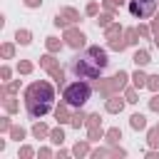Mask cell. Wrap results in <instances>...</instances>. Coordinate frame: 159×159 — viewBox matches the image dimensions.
Instances as JSON below:
<instances>
[{
  "label": "cell",
  "instance_id": "6da1fadb",
  "mask_svg": "<svg viewBox=\"0 0 159 159\" xmlns=\"http://www.w3.org/2000/svg\"><path fill=\"white\" fill-rule=\"evenodd\" d=\"M107 52L102 47H87L82 55H77L72 60V72L77 77H84V80H97L102 75V70L107 67Z\"/></svg>",
  "mask_w": 159,
  "mask_h": 159
},
{
  "label": "cell",
  "instance_id": "7a4b0ae2",
  "mask_svg": "<svg viewBox=\"0 0 159 159\" xmlns=\"http://www.w3.org/2000/svg\"><path fill=\"white\" fill-rule=\"evenodd\" d=\"M52 99H55V92L47 82H32L25 89V107H27V114L32 119L45 117L52 107Z\"/></svg>",
  "mask_w": 159,
  "mask_h": 159
},
{
  "label": "cell",
  "instance_id": "3957f363",
  "mask_svg": "<svg viewBox=\"0 0 159 159\" xmlns=\"http://www.w3.org/2000/svg\"><path fill=\"white\" fill-rule=\"evenodd\" d=\"M89 94H92V87L87 82H70L65 87V92H62V99L70 107H82L89 99Z\"/></svg>",
  "mask_w": 159,
  "mask_h": 159
},
{
  "label": "cell",
  "instance_id": "277c9868",
  "mask_svg": "<svg viewBox=\"0 0 159 159\" xmlns=\"http://www.w3.org/2000/svg\"><path fill=\"white\" fill-rule=\"evenodd\" d=\"M127 7H129V12H132L134 17L147 20L149 15H154V10H157V0H129Z\"/></svg>",
  "mask_w": 159,
  "mask_h": 159
},
{
  "label": "cell",
  "instance_id": "5b68a950",
  "mask_svg": "<svg viewBox=\"0 0 159 159\" xmlns=\"http://www.w3.org/2000/svg\"><path fill=\"white\" fill-rule=\"evenodd\" d=\"M67 45H72V47H82L84 45V35L82 32H77V30H67Z\"/></svg>",
  "mask_w": 159,
  "mask_h": 159
},
{
  "label": "cell",
  "instance_id": "8992f818",
  "mask_svg": "<svg viewBox=\"0 0 159 159\" xmlns=\"http://www.w3.org/2000/svg\"><path fill=\"white\" fill-rule=\"evenodd\" d=\"M132 60H134V62H137L139 67H142V65H147V62H152V60H149V52H147V50H137Z\"/></svg>",
  "mask_w": 159,
  "mask_h": 159
},
{
  "label": "cell",
  "instance_id": "52a82bcc",
  "mask_svg": "<svg viewBox=\"0 0 159 159\" xmlns=\"http://www.w3.org/2000/svg\"><path fill=\"white\" fill-rule=\"evenodd\" d=\"M132 127H134V129H144V127H147L144 114H132Z\"/></svg>",
  "mask_w": 159,
  "mask_h": 159
},
{
  "label": "cell",
  "instance_id": "ba28073f",
  "mask_svg": "<svg viewBox=\"0 0 159 159\" xmlns=\"http://www.w3.org/2000/svg\"><path fill=\"white\" fill-rule=\"evenodd\" d=\"M50 139H52L55 144H62V139H65V132H62V129H52V132H50Z\"/></svg>",
  "mask_w": 159,
  "mask_h": 159
},
{
  "label": "cell",
  "instance_id": "9c48e42d",
  "mask_svg": "<svg viewBox=\"0 0 159 159\" xmlns=\"http://www.w3.org/2000/svg\"><path fill=\"white\" fill-rule=\"evenodd\" d=\"M15 37H17V42L30 45V32H27V30H17V35H15Z\"/></svg>",
  "mask_w": 159,
  "mask_h": 159
},
{
  "label": "cell",
  "instance_id": "30bf717a",
  "mask_svg": "<svg viewBox=\"0 0 159 159\" xmlns=\"http://www.w3.org/2000/svg\"><path fill=\"white\" fill-rule=\"evenodd\" d=\"M50 72H52V77L57 80V84H62V82H65V72H62L60 67H50Z\"/></svg>",
  "mask_w": 159,
  "mask_h": 159
},
{
  "label": "cell",
  "instance_id": "8fae6325",
  "mask_svg": "<svg viewBox=\"0 0 159 159\" xmlns=\"http://www.w3.org/2000/svg\"><path fill=\"white\" fill-rule=\"evenodd\" d=\"M84 119H87V117H84L82 112H77V114H72L70 122H72V127H80V124H84Z\"/></svg>",
  "mask_w": 159,
  "mask_h": 159
},
{
  "label": "cell",
  "instance_id": "7c38bea8",
  "mask_svg": "<svg viewBox=\"0 0 159 159\" xmlns=\"http://www.w3.org/2000/svg\"><path fill=\"white\" fill-rule=\"evenodd\" d=\"M149 144L159 147V129H149Z\"/></svg>",
  "mask_w": 159,
  "mask_h": 159
},
{
  "label": "cell",
  "instance_id": "4fadbf2b",
  "mask_svg": "<svg viewBox=\"0 0 159 159\" xmlns=\"http://www.w3.org/2000/svg\"><path fill=\"white\" fill-rule=\"evenodd\" d=\"M119 32H122V27H119V25H112V27L107 30V37L114 40V37H119Z\"/></svg>",
  "mask_w": 159,
  "mask_h": 159
},
{
  "label": "cell",
  "instance_id": "5bb4252c",
  "mask_svg": "<svg viewBox=\"0 0 159 159\" xmlns=\"http://www.w3.org/2000/svg\"><path fill=\"white\" fill-rule=\"evenodd\" d=\"M147 80H149V77H144L142 72H137V75H134V87H144V84H147Z\"/></svg>",
  "mask_w": 159,
  "mask_h": 159
},
{
  "label": "cell",
  "instance_id": "9a60e30c",
  "mask_svg": "<svg viewBox=\"0 0 159 159\" xmlns=\"http://www.w3.org/2000/svg\"><path fill=\"white\" fill-rule=\"evenodd\" d=\"M107 109H109V112H122V102L109 99V102H107Z\"/></svg>",
  "mask_w": 159,
  "mask_h": 159
},
{
  "label": "cell",
  "instance_id": "2e32d148",
  "mask_svg": "<svg viewBox=\"0 0 159 159\" xmlns=\"http://www.w3.org/2000/svg\"><path fill=\"white\" fill-rule=\"evenodd\" d=\"M32 134L40 139V137H45L47 134V129H45V124H35V129H32Z\"/></svg>",
  "mask_w": 159,
  "mask_h": 159
},
{
  "label": "cell",
  "instance_id": "e0dca14e",
  "mask_svg": "<svg viewBox=\"0 0 159 159\" xmlns=\"http://www.w3.org/2000/svg\"><path fill=\"white\" fill-rule=\"evenodd\" d=\"M55 114H57V122H67V109H65V107H57Z\"/></svg>",
  "mask_w": 159,
  "mask_h": 159
},
{
  "label": "cell",
  "instance_id": "ac0fdd59",
  "mask_svg": "<svg viewBox=\"0 0 159 159\" xmlns=\"http://www.w3.org/2000/svg\"><path fill=\"white\" fill-rule=\"evenodd\" d=\"M40 62H42L45 67H55V60H52V55H45V57H42Z\"/></svg>",
  "mask_w": 159,
  "mask_h": 159
},
{
  "label": "cell",
  "instance_id": "d6986e66",
  "mask_svg": "<svg viewBox=\"0 0 159 159\" xmlns=\"http://www.w3.org/2000/svg\"><path fill=\"white\" fill-rule=\"evenodd\" d=\"M152 89H159V75H154V77H149V82H147Z\"/></svg>",
  "mask_w": 159,
  "mask_h": 159
},
{
  "label": "cell",
  "instance_id": "ffe728a7",
  "mask_svg": "<svg viewBox=\"0 0 159 159\" xmlns=\"http://www.w3.org/2000/svg\"><path fill=\"white\" fill-rule=\"evenodd\" d=\"M47 47H50V50H57V47H60V42H57L55 37H47Z\"/></svg>",
  "mask_w": 159,
  "mask_h": 159
},
{
  "label": "cell",
  "instance_id": "44dd1931",
  "mask_svg": "<svg viewBox=\"0 0 159 159\" xmlns=\"http://www.w3.org/2000/svg\"><path fill=\"white\" fill-rule=\"evenodd\" d=\"M119 137H122V134H119V129H112V132H109V139H112V142H117Z\"/></svg>",
  "mask_w": 159,
  "mask_h": 159
},
{
  "label": "cell",
  "instance_id": "7402d4cb",
  "mask_svg": "<svg viewBox=\"0 0 159 159\" xmlns=\"http://www.w3.org/2000/svg\"><path fill=\"white\" fill-rule=\"evenodd\" d=\"M20 157H32V149H30V147H22V149H20Z\"/></svg>",
  "mask_w": 159,
  "mask_h": 159
},
{
  "label": "cell",
  "instance_id": "603a6c76",
  "mask_svg": "<svg viewBox=\"0 0 159 159\" xmlns=\"http://www.w3.org/2000/svg\"><path fill=\"white\" fill-rule=\"evenodd\" d=\"M25 5L27 7H37V5H42V0H25Z\"/></svg>",
  "mask_w": 159,
  "mask_h": 159
},
{
  "label": "cell",
  "instance_id": "cb8c5ba5",
  "mask_svg": "<svg viewBox=\"0 0 159 159\" xmlns=\"http://www.w3.org/2000/svg\"><path fill=\"white\" fill-rule=\"evenodd\" d=\"M2 55L10 57V55H12V45H5V47H2Z\"/></svg>",
  "mask_w": 159,
  "mask_h": 159
},
{
  "label": "cell",
  "instance_id": "d4e9b609",
  "mask_svg": "<svg viewBox=\"0 0 159 159\" xmlns=\"http://www.w3.org/2000/svg\"><path fill=\"white\" fill-rule=\"evenodd\" d=\"M30 70H32L30 62H22V65H20V72H30Z\"/></svg>",
  "mask_w": 159,
  "mask_h": 159
},
{
  "label": "cell",
  "instance_id": "484cf974",
  "mask_svg": "<svg viewBox=\"0 0 159 159\" xmlns=\"http://www.w3.org/2000/svg\"><path fill=\"white\" fill-rule=\"evenodd\" d=\"M12 137H15V139H22L25 132H22V129H12Z\"/></svg>",
  "mask_w": 159,
  "mask_h": 159
},
{
  "label": "cell",
  "instance_id": "4316f807",
  "mask_svg": "<svg viewBox=\"0 0 159 159\" xmlns=\"http://www.w3.org/2000/svg\"><path fill=\"white\" fill-rule=\"evenodd\" d=\"M84 152H87L84 144H77V147H75V154H84Z\"/></svg>",
  "mask_w": 159,
  "mask_h": 159
},
{
  "label": "cell",
  "instance_id": "83f0119b",
  "mask_svg": "<svg viewBox=\"0 0 159 159\" xmlns=\"http://www.w3.org/2000/svg\"><path fill=\"white\" fill-rule=\"evenodd\" d=\"M87 12H89V15H94V12H97V5H94V2H89V5H87Z\"/></svg>",
  "mask_w": 159,
  "mask_h": 159
},
{
  "label": "cell",
  "instance_id": "f1b7e54d",
  "mask_svg": "<svg viewBox=\"0 0 159 159\" xmlns=\"http://www.w3.org/2000/svg\"><path fill=\"white\" fill-rule=\"evenodd\" d=\"M152 109H159V94H157V97L152 99Z\"/></svg>",
  "mask_w": 159,
  "mask_h": 159
},
{
  "label": "cell",
  "instance_id": "f546056e",
  "mask_svg": "<svg viewBox=\"0 0 159 159\" xmlns=\"http://www.w3.org/2000/svg\"><path fill=\"white\" fill-rule=\"evenodd\" d=\"M154 42H157V45H159V35H157V40H154Z\"/></svg>",
  "mask_w": 159,
  "mask_h": 159
}]
</instances>
